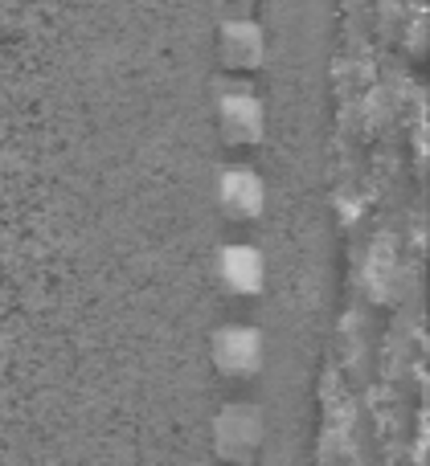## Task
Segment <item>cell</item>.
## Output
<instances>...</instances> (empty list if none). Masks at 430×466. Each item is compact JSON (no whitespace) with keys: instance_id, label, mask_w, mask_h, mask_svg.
Instances as JSON below:
<instances>
[{"instance_id":"1","label":"cell","mask_w":430,"mask_h":466,"mask_svg":"<svg viewBox=\"0 0 430 466\" xmlns=\"http://www.w3.org/2000/svg\"><path fill=\"white\" fill-rule=\"evenodd\" d=\"M213 446L226 462L251 466L254 454L262 451V413L254 405H226L213 426Z\"/></svg>"},{"instance_id":"2","label":"cell","mask_w":430,"mask_h":466,"mask_svg":"<svg viewBox=\"0 0 430 466\" xmlns=\"http://www.w3.org/2000/svg\"><path fill=\"white\" fill-rule=\"evenodd\" d=\"M213 360H218L221 372H234V377H246V372L259 369L262 360V339L254 328H221L218 339H213Z\"/></svg>"},{"instance_id":"3","label":"cell","mask_w":430,"mask_h":466,"mask_svg":"<svg viewBox=\"0 0 430 466\" xmlns=\"http://www.w3.org/2000/svg\"><path fill=\"white\" fill-rule=\"evenodd\" d=\"M218 201L230 218H254L262 209V180L251 168H230L221 172L218 185Z\"/></svg>"},{"instance_id":"4","label":"cell","mask_w":430,"mask_h":466,"mask_svg":"<svg viewBox=\"0 0 430 466\" xmlns=\"http://www.w3.org/2000/svg\"><path fill=\"white\" fill-rule=\"evenodd\" d=\"M221 282L238 295H254L262 287V254L251 246H230L221 249Z\"/></svg>"},{"instance_id":"5","label":"cell","mask_w":430,"mask_h":466,"mask_svg":"<svg viewBox=\"0 0 430 466\" xmlns=\"http://www.w3.org/2000/svg\"><path fill=\"white\" fill-rule=\"evenodd\" d=\"M221 131L234 144H251L262 136V106L251 95H226L221 98Z\"/></svg>"},{"instance_id":"6","label":"cell","mask_w":430,"mask_h":466,"mask_svg":"<svg viewBox=\"0 0 430 466\" xmlns=\"http://www.w3.org/2000/svg\"><path fill=\"white\" fill-rule=\"evenodd\" d=\"M221 54L234 70H254L262 62V29L251 21H230L221 33Z\"/></svg>"}]
</instances>
